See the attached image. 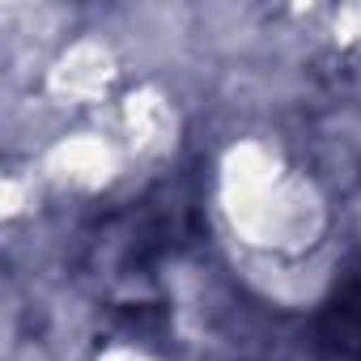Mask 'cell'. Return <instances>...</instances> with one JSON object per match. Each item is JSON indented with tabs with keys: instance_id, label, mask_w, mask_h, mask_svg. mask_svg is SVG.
<instances>
[{
	"instance_id": "obj_1",
	"label": "cell",
	"mask_w": 361,
	"mask_h": 361,
	"mask_svg": "<svg viewBox=\"0 0 361 361\" xmlns=\"http://www.w3.org/2000/svg\"><path fill=\"white\" fill-rule=\"evenodd\" d=\"M289 161L285 153L264 140V136H238L221 149L217 157V213L226 217L230 234L247 247L268 213V204L276 200L281 183L289 178Z\"/></svg>"
},
{
	"instance_id": "obj_2",
	"label": "cell",
	"mask_w": 361,
	"mask_h": 361,
	"mask_svg": "<svg viewBox=\"0 0 361 361\" xmlns=\"http://www.w3.org/2000/svg\"><path fill=\"white\" fill-rule=\"evenodd\" d=\"M128 149L119 136L102 128H77L60 132L56 140L43 145L39 153V174L43 188L64 192V196H102L128 174Z\"/></svg>"
},
{
	"instance_id": "obj_3",
	"label": "cell",
	"mask_w": 361,
	"mask_h": 361,
	"mask_svg": "<svg viewBox=\"0 0 361 361\" xmlns=\"http://www.w3.org/2000/svg\"><path fill=\"white\" fill-rule=\"evenodd\" d=\"M119 51L102 35L68 39L43 68V98L56 106H98L119 81Z\"/></svg>"
},
{
	"instance_id": "obj_4",
	"label": "cell",
	"mask_w": 361,
	"mask_h": 361,
	"mask_svg": "<svg viewBox=\"0 0 361 361\" xmlns=\"http://www.w3.org/2000/svg\"><path fill=\"white\" fill-rule=\"evenodd\" d=\"M115 132L128 149V157L136 161H161L174 153L178 136H183V111L170 98L166 85L157 81H140L132 85L119 106H115Z\"/></svg>"
},
{
	"instance_id": "obj_5",
	"label": "cell",
	"mask_w": 361,
	"mask_h": 361,
	"mask_svg": "<svg viewBox=\"0 0 361 361\" xmlns=\"http://www.w3.org/2000/svg\"><path fill=\"white\" fill-rule=\"evenodd\" d=\"M331 39L340 47H361V5H344L331 13Z\"/></svg>"
},
{
	"instance_id": "obj_6",
	"label": "cell",
	"mask_w": 361,
	"mask_h": 361,
	"mask_svg": "<svg viewBox=\"0 0 361 361\" xmlns=\"http://www.w3.org/2000/svg\"><path fill=\"white\" fill-rule=\"evenodd\" d=\"M94 361H153L145 348H132V344H106Z\"/></svg>"
}]
</instances>
